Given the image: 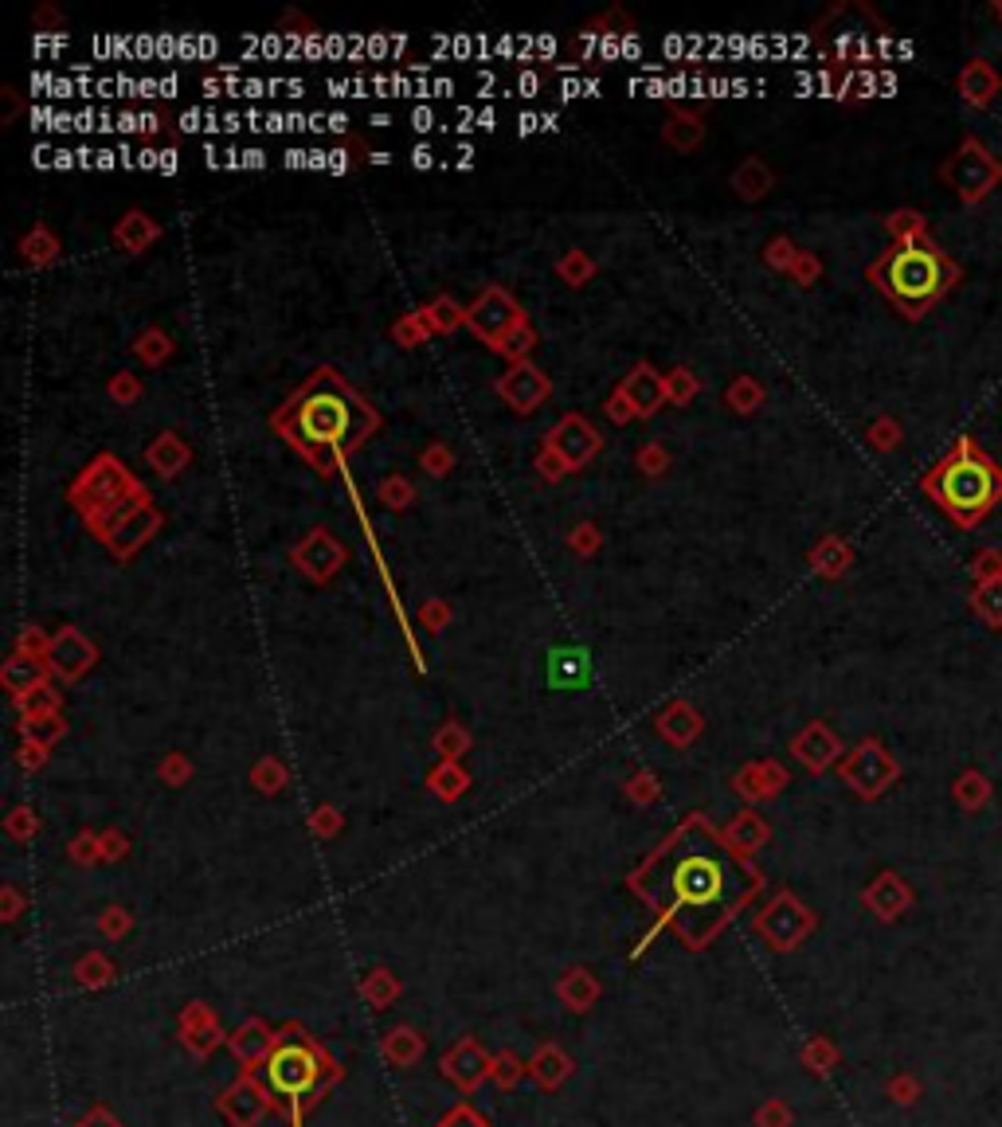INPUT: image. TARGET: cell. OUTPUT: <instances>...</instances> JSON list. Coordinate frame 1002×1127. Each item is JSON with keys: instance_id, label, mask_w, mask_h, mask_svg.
I'll use <instances>...</instances> for the list:
<instances>
[{"instance_id": "1", "label": "cell", "mask_w": 1002, "mask_h": 1127, "mask_svg": "<svg viewBox=\"0 0 1002 1127\" xmlns=\"http://www.w3.org/2000/svg\"><path fill=\"white\" fill-rule=\"evenodd\" d=\"M756 889V873L705 822L682 826L666 850L650 857L638 873V893L666 920H674L689 944H709V936Z\"/></svg>"}, {"instance_id": "2", "label": "cell", "mask_w": 1002, "mask_h": 1127, "mask_svg": "<svg viewBox=\"0 0 1002 1127\" xmlns=\"http://www.w3.org/2000/svg\"><path fill=\"white\" fill-rule=\"evenodd\" d=\"M274 427L314 462L353 451L376 427L372 407L333 372H314L274 415Z\"/></svg>"}, {"instance_id": "3", "label": "cell", "mask_w": 1002, "mask_h": 1127, "mask_svg": "<svg viewBox=\"0 0 1002 1127\" xmlns=\"http://www.w3.org/2000/svg\"><path fill=\"white\" fill-rule=\"evenodd\" d=\"M869 282L905 317H924L959 282V263H952L928 235L893 243L873 267Z\"/></svg>"}, {"instance_id": "4", "label": "cell", "mask_w": 1002, "mask_h": 1127, "mask_svg": "<svg viewBox=\"0 0 1002 1127\" xmlns=\"http://www.w3.org/2000/svg\"><path fill=\"white\" fill-rule=\"evenodd\" d=\"M920 490L932 497L959 529H975L1002 501V466L991 454L979 451L971 435H963V439H956V447L920 478Z\"/></svg>"}, {"instance_id": "5", "label": "cell", "mask_w": 1002, "mask_h": 1127, "mask_svg": "<svg viewBox=\"0 0 1002 1127\" xmlns=\"http://www.w3.org/2000/svg\"><path fill=\"white\" fill-rule=\"evenodd\" d=\"M321 1081H325V1057H321V1049L314 1041H306L298 1034L282 1037L267 1053V1061H263V1084L271 1088V1096L278 1104L290 1108L294 1124L302 1116V1104L318 1092Z\"/></svg>"}, {"instance_id": "6", "label": "cell", "mask_w": 1002, "mask_h": 1127, "mask_svg": "<svg viewBox=\"0 0 1002 1127\" xmlns=\"http://www.w3.org/2000/svg\"><path fill=\"white\" fill-rule=\"evenodd\" d=\"M940 177L956 192L963 204H983L1002 184V161L975 134L963 137L956 153L940 165Z\"/></svg>"}, {"instance_id": "7", "label": "cell", "mask_w": 1002, "mask_h": 1127, "mask_svg": "<svg viewBox=\"0 0 1002 1127\" xmlns=\"http://www.w3.org/2000/svg\"><path fill=\"white\" fill-rule=\"evenodd\" d=\"M842 775H846V783H850L854 791H862L866 799H877L885 787H893V783H897L901 767H897V760L885 752V744L866 740V744H858V748L846 756Z\"/></svg>"}, {"instance_id": "8", "label": "cell", "mask_w": 1002, "mask_h": 1127, "mask_svg": "<svg viewBox=\"0 0 1002 1127\" xmlns=\"http://www.w3.org/2000/svg\"><path fill=\"white\" fill-rule=\"evenodd\" d=\"M126 490H130V494L137 490L134 482H130V474L118 470L114 458H98L91 470H87V478L75 486V501H79V509H83L91 521H98L118 497H126Z\"/></svg>"}, {"instance_id": "9", "label": "cell", "mask_w": 1002, "mask_h": 1127, "mask_svg": "<svg viewBox=\"0 0 1002 1127\" xmlns=\"http://www.w3.org/2000/svg\"><path fill=\"white\" fill-rule=\"evenodd\" d=\"M517 325H521V310L513 306V298H509L505 290H486V294L474 302V310H470V329H474L482 341H490L494 349H498Z\"/></svg>"}, {"instance_id": "10", "label": "cell", "mask_w": 1002, "mask_h": 1127, "mask_svg": "<svg viewBox=\"0 0 1002 1127\" xmlns=\"http://www.w3.org/2000/svg\"><path fill=\"white\" fill-rule=\"evenodd\" d=\"M548 451L560 458V466H584V462L599 451V435H595L584 419L572 415V419H564V423L552 431Z\"/></svg>"}, {"instance_id": "11", "label": "cell", "mask_w": 1002, "mask_h": 1127, "mask_svg": "<svg viewBox=\"0 0 1002 1127\" xmlns=\"http://www.w3.org/2000/svg\"><path fill=\"white\" fill-rule=\"evenodd\" d=\"M956 91L967 106L987 110V106L999 98L1002 75L991 67V63H987V59H967V63H963V71H959V79H956Z\"/></svg>"}, {"instance_id": "12", "label": "cell", "mask_w": 1002, "mask_h": 1127, "mask_svg": "<svg viewBox=\"0 0 1002 1127\" xmlns=\"http://www.w3.org/2000/svg\"><path fill=\"white\" fill-rule=\"evenodd\" d=\"M501 396L517 407V411H529V407H537L548 396V380L533 364H517V368L501 380Z\"/></svg>"}, {"instance_id": "13", "label": "cell", "mask_w": 1002, "mask_h": 1127, "mask_svg": "<svg viewBox=\"0 0 1002 1127\" xmlns=\"http://www.w3.org/2000/svg\"><path fill=\"white\" fill-rule=\"evenodd\" d=\"M47 662H51V670H59L63 677H75L94 662V650L79 631H63L47 646Z\"/></svg>"}, {"instance_id": "14", "label": "cell", "mask_w": 1002, "mask_h": 1127, "mask_svg": "<svg viewBox=\"0 0 1002 1127\" xmlns=\"http://www.w3.org/2000/svg\"><path fill=\"white\" fill-rule=\"evenodd\" d=\"M623 400H627L631 411L646 415V411H654V407L666 400V380L642 364V368H635V372L627 376V384H623Z\"/></svg>"}, {"instance_id": "15", "label": "cell", "mask_w": 1002, "mask_h": 1127, "mask_svg": "<svg viewBox=\"0 0 1002 1127\" xmlns=\"http://www.w3.org/2000/svg\"><path fill=\"white\" fill-rule=\"evenodd\" d=\"M298 564H302V572H306V576L325 580V576H333V572H337V564H341V548L329 541L325 533H314L310 541L298 548Z\"/></svg>"}, {"instance_id": "16", "label": "cell", "mask_w": 1002, "mask_h": 1127, "mask_svg": "<svg viewBox=\"0 0 1002 1127\" xmlns=\"http://www.w3.org/2000/svg\"><path fill=\"white\" fill-rule=\"evenodd\" d=\"M866 901L873 904V908H877V912H881L885 920H893V916H901V912L909 908L912 893H909V885H905V881H901L897 873H881V877H877V885H873V889L866 893Z\"/></svg>"}, {"instance_id": "17", "label": "cell", "mask_w": 1002, "mask_h": 1127, "mask_svg": "<svg viewBox=\"0 0 1002 1127\" xmlns=\"http://www.w3.org/2000/svg\"><path fill=\"white\" fill-rule=\"evenodd\" d=\"M157 521H161V517H157V513H153L149 505H145L141 513H134V517H130V521H122V525H118V529H114V533H110L106 541H110V548H114L118 556H130L137 544H141L145 537H149V533H153V529H157Z\"/></svg>"}, {"instance_id": "18", "label": "cell", "mask_w": 1002, "mask_h": 1127, "mask_svg": "<svg viewBox=\"0 0 1002 1127\" xmlns=\"http://www.w3.org/2000/svg\"><path fill=\"white\" fill-rule=\"evenodd\" d=\"M952 795H956V803L963 807V811H983L987 803H991V795H995V787H991V779L983 775V771H975V767H967L963 775L956 779V787H952Z\"/></svg>"}, {"instance_id": "19", "label": "cell", "mask_w": 1002, "mask_h": 1127, "mask_svg": "<svg viewBox=\"0 0 1002 1127\" xmlns=\"http://www.w3.org/2000/svg\"><path fill=\"white\" fill-rule=\"evenodd\" d=\"M971 611H975L991 631H1002V580L975 584V591H971Z\"/></svg>"}, {"instance_id": "20", "label": "cell", "mask_w": 1002, "mask_h": 1127, "mask_svg": "<svg viewBox=\"0 0 1002 1127\" xmlns=\"http://www.w3.org/2000/svg\"><path fill=\"white\" fill-rule=\"evenodd\" d=\"M795 748H799V756H803V760H807L811 767H826L830 760H834V756H838V740H834V736H830V732H826L822 724H815V728H811V732H807V736H803V740H799Z\"/></svg>"}, {"instance_id": "21", "label": "cell", "mask_w": 1002, "mask_h": 1127, "mask_svg": "<svg viewBox=\"0 0 1002 1127\" xmlns=\"http://www.w3.org/2000/svg\"><path fill=\"white\" fill-rule=\"evenodd\" d=\"M149 462H153L161 474H177L184 462H188V447H184L177 435H161V439L149 447Z\"/></svg>"}, {"instance_id": "22", "label": "cell", "mask_w": 1002, "mask_h": 1127, "mask_svg": "<svg viewBox=\"0 0 1002 1127\" xmlns=\"http://www.w3.org/2000/svg\"><path fill=\"white\" fill-rule=\"evenodd\" d=\"M145 509V494L141 490H134L130 497H118L102 517H98V529H102V537H110L118 525H122V517H134V513H141Z\"/></svg>"}, {"instance_id": "23", "label": "cell", "mask_w": 1002, "mask_h": 1127, "mask_svg": "<svg viewBox=\"0 0 1002 1127\" xmlns=\"http://www.w3.org/2000/svg\"><path fill=\"white\" fill-rule=\"evenodd\" d=\"M4 681H8V689H12V693L32 689V685L40 681V662H32V658L16 654V658L8 662V670H4Z\"/></svg>"}, {"instance_id": "24", "label": "cell", "mask_w": 1002, "mask_h": 1127, "mask_svg": "<svg viewBox=\"0 0 1002 1127\" xmlns=\"http://www.w3.org/2000/svg\"><path fill=\"white\" fill-rule=\"evenodd\" d=\"M181 126L184 134H220L224 130V114H216L208 106H192V110L181 114Z\"/></svg>"}, {"instance_id": "25", "label": "cell", "mask_w": 1002, "mask_h": 1127, "mask_svg": "<svg viewBox=\"0 0 1002 1127\" xmlns=\"http://www.w3.org/2000/svg\"><path fill=\"white\" fill-rule=\"evenodd\" d=\"M889 235H893V243H905V239H920V235H928V224H924V216L920 212H893L889 216Z\"/></svg>"}, {"instance_id": "26", "label": "cell", "mask_w": 1002, "mask_h": 1127, "mask_svg": "<svg viewBox=\"0 0 1002 1127\" xmlns=\"http://www.w3.org/2000/svg\"><path fill=\"white\" fill-rule=\"evenodd\" d=\"M768 184H772V177H768V169H764L760 161H748V165L736 173V188H740V196H748V200L764 196Z\"/></svg>"}, {"instance_id": "27", "label": "cell", "mask_w": 1002, "mask_h": 1127, "mask_svg": "<svg viewBox=\"0 0 1002 1127\" xmlns=\"http://www.w3.org/2000/svg\"><path fill=\"white\" fill-rule=\"evenodd\" d=\"M91 51L98 55V59H137V36H94L91 40Z\"/></svg>"}, {"instance_id": "28", "label": "cell", "mask_w": 1002, "mask_h": 1127, "mask_svg": "<svg viewBox=\"0 0 1002 1127\" xmlns=\"http://www.w3.org/2000/svg\"><path fill=\"white\" fill-rule=\"evenodd\" d=\"M153 235H157V227L149 224L141 212H130V216H126V224L118 227V239H122L126 247H145Z\"/></svg>"}, {"instance_id": "29", "label": "cell", "mask_w": 1002, "mask_h": 1127, "mask_svg": "<svg viewBox=\"0 0 1002 1127\" xmlns=\"http://www.w3.org/2000/svg\"><path fill=\"white\" fill-rule=\"evenodd\" d=\"M971 576L975 584H991V580H1002V552L999 548H983L971 564Z\"/></svg>"}, {"instance_id": "30", "label": "cell", "mask_w": 1002, "mask_h": 1127, "mask_svg": "<svg viewBox=\"0 0 1002 1127\" xmlns=\"http://www.w3.org/2000/svg\"><path fill=\"white\" fill-rule=\"evenodd\" d=\"M815 560H819V568H822V572H826V576H838V572L846 568V560H850V552H846V548H842V544H838V541H826V544H822V552H819V556H815Z\"/></svg>"}, {"instance_id": "31", "label": "cell", "mask_w": 1002, "mask_h": 1127, "mask_svg": "<svg viewBox=\"0 0 1002 1127\" xmlns=\"http://www.w3.org/2000/svg\"><path fill=\"white\" fill-rule=\"evenodd\" d=\"M529 345H533V329H529V325L521 321V325H517V329H513V333L505 337V341H501L498 349L505 353V357H521V353H525Z\"/></svg>"}, {"instance_id": "32", "label": "cell", "mask_w": 1002, "mask_h": 1127, "mask_svg": "<svg viewBox=\"0 0 1002 1127\" xmlns=\"http://www.w3.org/2000/svg\"><path fill=\"white\" fill-rule=\"evenodd\" d=\"M584 94L599 98V79H580V75H568V79L560 83V98H584Z\"/></svg>"}, {"instance_id": "33", "label": "cell", "mask_w": 1002, "mask_h": 1127, "mask_svg": "<svg viewBox=\"0 0 1002 1127\" xmlns=\"http://www.w3.org/2000/svg\"><path fill=\"white\" fill-rule=\"evenodd\" d=\"M869 439H873V447H877V451H889V447H897L901 427H897V423H889V419H881V423L869 431Z\"/></svg>"}, {"instance_id": "34", "label": "cell", "mask_w": 1002, "mask_h": 1127, "mask_svg": "<svg viewBox=\"0 0 1002 1127\" xmlns=\"http://www.w3.org/2000/svg\"><path fill=\"white\" fill-rule=\"evenodd\" d=\"M411 130H419V134H427V130H435V126H439V114H435V110H431V106H423V102H419V106H415V110H411Z\"/></svg>"}, {"instance_id": "35", "label": "cell", "mask_w": 1002, "mask_h": 1127, "mask_svg": "<svg viewBox=\"0 0 1002 1127\" xmlns=\"http://www.w3.org/2000/svg\"><path fill=\"white\" fill-rule=\"evenodd\" d=\"M662 55H666V59H689V36H678V32L666 36V40H662Z\"/></svg>"}, {"instance_id": "36", "label": "cell", "mask_w": 1002, "mask_h": 1127, "mask_svg": "<svg viewBox=\"0 0 1002 1127\" xmlns=\"http://www.w3.org/2000/svg\"><path fill=\"white\" fill-rule=\"evenodd\" d=\"M67 44H71V40H67V32H59V36H32V51H36V55H47V51H63Z\"/></svg>"}, {"instance_id": "37", "label": "cell", "mask_w": 1002, "mask_h": 1127, "mask_svg": "<svg viewBox=\"0 0 1002 1127\" xmlns=\"http://www.w3.org/2000/svg\"><path fill=\"white\" fill-rule=\"evenodd\" d=\"M537 130H545V114H533V110H525V114H517V134H537Z\"/></svg>"}, {"instance_id": "38", "label": "cell", "mask_w": 1002, "mask_h": 1127, "mask_svg": "<svg viewBox=\"0 0 1002 1127\" xmlns=\"http://www.w3.org/2000/svg\"><path fill=\"white\" fill-rule=\"evenodd\" d=\"M537 91H541V79H537L533 71H521V75H517V87H513V94H521V98H533Z\"/></svg>"}, {"instance_id": "39", "label": "cell", "mask_w": 1002, "mask_h": 1127, "mask_svg": "<svg viewBox=\"0 0 1002 1127\" xmlns=\"http://www.w3.org/2000/svg\"><path fill=\"white\" fill-rule=\"evenodd\" d=\"M439 1127H486V1124H482L474 1112H466V1108H462V1112H451V1116H447Z\"/></svg>"}, {"instance_id": "40", "label": "cell", "mask_w": 1002, "mask_h": 1127, "mask_svg": "<svg viewBox=\"0 0 1002 1127\" xmlns=\"http://www.w3.org/2000/svg\"><path fill=\"white\" fill-rule=\"evenodd\" d=\"M239 165H243V169H263V165H267V153H263L259 145H255V149H239Z\"/></svg>"}, {"instance_id": "41", "label": "cell", "mask_w": 1002, "mask_h": 1127, "mask_svg": "<svg viewBox=\"0 0 1002 1127\" xmlns=\"http://www.w3.org/2000/svg\"><path fill=\"white\" fill-rule=\"evenodd\" d=\"M411 165H415V169H431V165H435V149H431V145H415V149H411Z\"/></svg>"}, {"instance_id": "42", "label": "cell", "mask_w": 1002, "mask_h": 1127, "mask_svg": "<svg viewBox=\"0 0 1002 1127\" xmlns=\"http://www.w3.org/2000/svg\"><path fill=\"white\" fill-rule=\"evenodd\" d=\"M282 165H290V169H310V149H286V153H282Z\"/></svg>"}, {"instance_id": "43", "label": "cell", "mask_w": 1002, "mask_h": 1127, "mask_svg": "<svg viewBox=\"0 0 1002 1127\" xmlns=\"http://www.w3.org/2000/svg\"><path fill=\"white\" fill-rule=\"evenodd\" d=\"M455 94V79L447 75H431V98H451Z\"/></svg>"}, {"instance_id": "44", "label": "cell", "mask_w": 1002, "mask_h": 1127, "mask_svg": "<svg viewBox=\"0 0 1002 1127\" xmlns=\"http://www.w3.org/2000/svg\"><path fill=\"white\" fill-rule=\"evenodd\" d=\"M157 59H177V36H169V32L157 36Z\"/></svg>"}, {"instance_id": "45", "label": "cell", "mask_w": 1002, "mask_h": 1127, "mask_svg": "<svg viewBox=\"0 0 1002 1127\" xmlns=\"http://www.w3.org/2000/svg\"><path fill=\"white\" fill-rule=\"evenodd\" d=\"M623 59H631V63L642 59V40H638L635 32H627V36H623Z\"/></svg>"}, {"instance_id": "46", "label": "cell", "mask_w": 1002, "mask_h": 1127, "mask_svg": "<svg viewBox=\"0 0 1002 1127\" xmlns=\"http://www.w3.org/2000/svg\"><path fill=\"white\" fill-rule=\"evenodd\" d=\"M548 59V55H556V40L552 36H533V59Z\"/></svg>"}, {"instance_id": "47", "label": "cell", "mask_w": 1002, "mask_h": 1127, "mask_svg": "<svg viewBox=\"0 0 1002 1127\" xmlns=\"http://www.w3.org/2000/svg\"><path fill=\"white\" fill-rule=\"evenodd\" d=\"M114 165H122V157H118L114 149H98V157H94V169H114Z\"/></svg>"}, {"instance_id": "48", "label": "cell", "mask_w": 1002, "mask_h": 1127, "mask_svg": "<svg viewBox=\"0 0 1002 1127\" xmlns=\"http://www.w3.org/2000/svg\"><path fill=\"white\" fill-rule=\"evenodd\" d=\"M157 173H165V177H173V173H177V153H173V149H161V161H157Z\"/></svg>"}, {"instance_id": "49", "label": "cell", "mask_w": 1002, "mask_h": 1127, "mask_svg": "<svg viewBox=\"0 0 1002 1127\" xmlns=\"http://www.w3.org/2000/svg\"><path fill=\"white\" fill-rule=\"evenodd\" d=\"M157 83H161V98H173V94L181 91V75H161Z\"/></svg>"}, {"instance_id": "50", "label": "cell", "mask_w": 1002, "mask_h": 1127, "mask_svg": "<svg viewBox=\"0 0 1002 1127\" xmlns=\"http://www.w3.org/2000/svg\"><path fill=\"white\" fill-rule=\"evenodd\" d=\"M325 130L345 134V130H349V118H345V114H325Z\"/></svg>"}, {"instance_id": "51", "label": "cell", "mask_w": 1002, "mask_h": 1127, "mask_svg": "<svg viewBox=\"0 0 1002 1127\" xmlns=\"http://www.w3.org/2000/svg\"><path fill=\"white\" fill-rule=\"evenodd\" d=\"M478 126H482V130H494V126H498V110H494V106H482V110H478Z\"/></svg>"}, {"instance_id": "52", "label": "cell", "mask_w": 1002, "mask_h": 1127, "mask_svg": "<svg viewBox=\"0 0 1002 1127\" xmlns=\"http://www.w3.org/2000/svg\"><path fill=\"white\" fill-rule=\"evenodd\" d=\"M157 161H161L157 149H141V153H137V169H157Z\"/></svg>"}, {"instance_id": "53", "label": "cell", "mask_w": 1002, "mask_h": 1127, "mask_svg": "<svg viewBox=\"0 0 1002 1127\" xmlns=\"http://www.w3.org/2000/svg\"><path fill=\"white\" fill-rule=\"evenodd\" d=\"M349 169V157L341 149H329V173H345Z\"/></svg>"}, {"instance_id": "54", "label": "cell", "mask_w": 1002, "mask_h": 1127, "mask_svg": "<svg viewBox=\"0 0 1002 1127\" xmlns=\"http://www.w3.org/2000/svg\"><path fill=\"white\" fill-rule=\"evenodd\" d=\"M83 1127H118V1124H114L110 1116H102V1112H94V1116H91V1120H87V1124H83Z\"/></svg>"}, {"instance_id": "55", "label": "cell", "mask_w": 1002, "mask_h": 1127, "mask_svg": "<svg viewBox=\"0 0 1002 1127\" xmlns=\"http://www.w3.org/2000/svg\"><path fill=\"white\" fill-rule=\"evenodd\" d=\"M995 12H999V20H1002V0H999V4H995Z\"/></svg>"}]
</instances>
